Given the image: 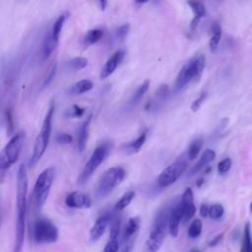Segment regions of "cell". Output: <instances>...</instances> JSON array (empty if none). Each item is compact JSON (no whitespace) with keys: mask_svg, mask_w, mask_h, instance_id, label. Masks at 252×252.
<instances>
[{"mask_svg":"<svg viewBox=\"0 0 252 252\" xmlns=\"http://www.w3.org/2000/svg\"><path fill=\"white\" fill-rule=\"evenodd\" d=\"M223 236H224V233H220V234H218V235H217V236H215L212 240H210L209 245H210V246H212V247L217 246V245L221 242V240L223 239Z\"/></svg>","mask_w":252,"mask_h":252,"instance_id":"obj_42","label":"cell"},{"mask_svg":"<svg viewBox=\"0 0 252 252\" xmlns=\"http://www.w3.org/2000/svg\"><path fill=\"white\" fill-rule=\"evenodd\" d=\"M190 252H201L199 249H197V248H194V249H192Z\"/></svg>","mask_w":252,"mask_h":252,"instance_id":"obj_46","label":"cell"},{"mask_svg":"<svg viewBox=\"0 0 252 252\" xmlns=\"http://www.w3.org/2000/svg\"><path fill=\"white\" fill-rule=\"evenodd\" d=\"M147 136H148V130L143 131L135 140L129 142L126 146L125 149L128 153L134 154V153H138L140 151V149L143 147V145L145 144L146 140H147Z\"/></svg>","mask_w":252,"mask_h":252,"instance_id":"obj_23","label":"cell"},{"mask_svg":"<svg viewBox=\"0 0 252 252\" xmlns=\"http://www.w3.org/2000/svg\"><path fill=\"white\" fill-rule=\"evenodd\" d=\"M209 211H210V207L207 204H202L200 206V215L203 218H206L209 216Z\"/></svg>","mask_w":252,"mask_h":252,"instance_id":"obj_43","label":"cell"},{"mask_svg":"<svg viewBox=\"0 0 252 252\" xmlns=\"http://www.w3.org/2000/svg\"><path fill=\"white\" fill-rule=\"evenodd\" d=\"M25 141V132L14 134L0 154V167L4 170L12 167L19 159Z\"/></svg>","mask_w":252,"mask_h":252,"instance_id":"obj_7","label":"cell"},{"mask_svg":"<svg viewBox=\"0 0 252 252\" xmlns=\"http://www.w3.org/2000/svg\"><path fill=\"white\" fill-rule=\"evenodd\" d=\"M98 4H99V6H100V8H101L102 10H105L106 7H107V5H108V2H107V1H99Z\"/></svg>","mask_w":252,"mask_h":252,"instance_id":"obj_44","label":"cell"},{"mask_svg":"<svg viewBox=\"0 0 252 252\" xmlns=\"http://www.w3.org/2000/svg\"><path fill=\"white\" fill-rule=\"evenodd\" d=\"M203 147V137H197L194 140H192V142L190 143L186 156L188 158V160H194L197 158V156L199 155L201 149Z\"/></svg>","mask_w":252,"mask_h":252,"instance_id":"obj_27","label":"cell"},{"mask_svg":"<svg viewBox=\"0 0 252 252\" xmlns=\"http://www.w3.org/2000/svg\"><path fill=\"white\" fill-rule=\"evenodd\" d=\"M203 228V224L200 219H195L191 222L188 227V236L192 239H195L200 236Z\"/></svg>","mask_w":252,"mask_h":252,"instance_id":"obj_31","label":"cell"},{"mask_svg":"<svg viewBox=\"0 0 252 252\" xmlns=\"http://www.w3.org/2000/svg\"><path fill=\"white\" fill-rule=\"evenodd\" d=\"M205 63L206 58L203 55L196 56L186 62L176 76L173 91L177 93L184 89L188 84L199 80L204 71Z\"/></svg>","mask_w":252,"mask_h":252,"instance_id":"obj_3","label":"cell"},{"mask_svg":"<svg viewBox=\"0 0 252 252\" xmlns=\"http://www.w3.org/2000/svg\"><path fill=\"white\" fill-rule=\"evenodd\" d=\"M118 248H119L118 238H110L103 252H118Z\"/></svg>","mask_w":252,"mask_h":252,"instance_id":"obj_36","label":"cell"},{"mask_svg":"<svg viewBox=\"0 0 252 252\" xmlns=\"http://www.w3.org/2000/svg\"><path fill=\"white\" fill-rule=\"evenodd\" d=\"M94 85L91 80L84 79L76 84H74L70 89H69V94L71 95H81L84 93H87L93 89Z\"/></svg>","mask_w":252,"mask_h":252,"instance_id":"obj_25","label":"cell"},{"mask_svg":"<svg viewBox=\"0 0 252 252\" xmlns=\"http://www.w3.org/2000/svg\"><path fill=\"white\" fill-rule=\"evenodd\" d=\"M111 223H112V225H111V234H110V238H118L119 231H120L121 220H120V218H118L117 216H115L114 218L112 219Z\"/></svg>","mask_w":252,"mask_h":252,"instance_id":"obj_35","label":"cell"},{"mask_svg":"<svg viewBox=\"0 0 252 252\" xmlns=\"http://www.w3.org/2000/svg\"><path fill=\"white\" fill-rule=\"evenodd\" d=\"M112 149V144L110 141H104L95 148L89 161L85 165L84 168L82 169L78 177V184L84 185L89 181V179L93 176V174L98 169V168L108 158Z\"/></svg>","mask_w":252,"mask_h":252,"instance_id":"obj_5","label":"cell"},{"mask_svg":"<svg viewBox=\"0 0 252 252\" xmlns=\"http://www.w3.org/2000/svg\"><path fill=\"white\" fill-rule=\"evenodd\" d=\"M93 115L90 114L80 125L79 129H78V138H77V147L80 153L84 152L86 146H87V142L89 139V131H90V124L92 121Z\"/></svg>","mask_w":252,"mask_h":252,"instance_id":"obj_16","label":"cell"},{"mask_svg":"<svg viewBox=\"0 0 252 252\" xmlns=\"http://www.w3.org/2000/svg\"><path fill=\"white\" fill-rule=\"evenodd\" d=\"M67 65L73 70H81L88 65V59L85 57H74L67 62Z\"/></svg>","mask_w":252,"mask_h":252,"instance_id":"obj_32","label":"cell"},{"mask_svg":"<svg viewBox=\"0 0 252 252\" xmlns=\"http://www.w3.org/2000/svg\"><path fill=\"white\" fill-rule=\"evenodd\" d=\"M169 96V88L168 85H161L155 94V99L153 102L148 103V107L153 110H157L160 108L162 104H164Z\"/></svg>","mask_w":252,"mask_h":252,"instance_id":"obj_19","label":"cell"},{"mask_svg":"<svg viewBox=\"0 0 252 252\" xmlns=\"http://www.w3.org/2000/svg\"><path fill=\"white\" fill-rule=\"evenodd\" d=\"M56 141L59 145H68L71 144L73 141V138L70 134L68 133H59L56 137Z\"/></svg>","mask_w":252,"mask_h":252,"instance_id":"obj_39","label":"cell"},{"mask_svg":"<svg viewBox=\"0 0 252 252\" xmlns=\"http://www.w3.org/2000/svg\"><path fill=\"white\" fill-rule=\"evenodd\" d=\"M224 214V209L221 204H214L210 207L209 217L212 220H220Z\"/></svg>","mask_w":252,"mask_h":252,"instance_id":"obj_34","label":"cell"},{"mask_svg":"<svg viewBox=\"0 0 252 252\" xmlns=\"http://www.w3.org/2000/svg\"><path fill=\"white\" fill-rule=\"evenodd\" d=\"M135 197V191H127L126 193H124L122 195V197L116 202L115 204V211H122L124 210L125 208H127L129 206V204L132 202V200L134 199Z\"/></svg>","mask_w":252,"mask_h":252,"instance_id":"obj_30","label":"cell"},{"mask_svg":"<svg viewBox=\"0 0 252 252\" xmlns=\"http://www.w3.org/2000/svg\"><path fill=\"white\" fill-rule=\"evenodd\" d=\"M215 158H216V153H215V151H213V150H211V149H206V150L203 152V154H202L200 160H199V161L197 162V164L192 168V169H191V171H190V174H191V175H194V174L198 173L201 169H203V168H206L209 164H211V163L215 160Z\"/></svg>","mask_w":252,"mask_h":252,"instance_id":"obj_18","label":"cell"},{"mask_svg":"<svg viewBox=\"0 0 252 252\" xmlns=\"http://www.w3.org/2000/svg\"><path fill=\"white\" fill-rule=\"evenodd\" d=\"M250 211H251V213H252V202H251V204H250Z\"/></svg>","mask_w":252,"mask_h":252,"instance_id":"obj_47","label":"cell"},{"mask_svg":"<svg viewBox=\"0 0 252 252\" xmlns=\"http://www.w3.org/2000/svg\"><path fill=\"white\" fill-rule=\"evenodd\" d=\"M85 113V109L81 108L79 106H72L70 109L66 110L64 112L65 118H75V117H81Z\"/></svg>","mask_w":252,"mask_h":252,"instance_id":"obj_33","label":"cell"},{"mask_svg":"<svg viewBox=\"0 0 252 252\" xmlns=\"http://www.w3.org/2000/svg\"><path fill=\"white\" fill-rule=\"evenodd\" d=\"M58 43H56L53 37L51 30H49L45 36L44 43H43V57L45 59L49 58L53 52L56 50Z\"/></svg>","mask_w":252,"mask_h":252,"instance_id":"obj_22","label":"cell"},{"mask_svg":"<svg viewBox=\"0 0 252 252\" xmlns=\"http://www.w3.org/2000/svg\"><path fill=\"white\" fill-rule=\"evenodd\" d=\"M187 156L183 155L175 162L168 166L159 175L158 184L160 187H168L173 184L187 168Z\"/></svg>","mask_w":252,"mask_h":252,"instance_id":"obj_10","label":"cell"},{"mask_svg":"<svg viewBox=\"0 0 252 252\" xmlns=\"http://www.w3.org/2000/svg\"><path fill=\"white\" fill-rule=\"evenodd\" d=\"M141 224V220L139 217H132L127 221V224L124 227L123 238L126 241H130V239L138 232Z\"/></svg>","mask_w":252,"mask_h":252,"instance_id":"obj_20","label":"cell"},{"mask_svg":"<svg viewBox=\"0 0 252 252\" xmlns=\"http://www.w3.org/2000/svg\"><path fill=\"white\" fill-rule=\"evenodd\" d=\"M187 5L194 13V18L190 23V31L193 33L197 29L200 20L206 15V7L203 3L198 1H188Z\"/></svg>","mask_w":252,"mask_h":252,"instance_id":"obj_17","label":"cell"},{"mask_svg":"<svg viewBox=\"0 0 252 252\" xmlns=\"http://www.w3.org/2000/svg\"><path fill=\"white\" fill-rule=\"evenodd\" d=\"M65 205L73 209H88L92 206V199L86 193L73 191L66 196Z\"/></svg>","mask_w":252,"mask_h":252,"instance_id":"obj_12","label":"cell"},{"mask_svg":"<svg viewBox=\"0 0 252 252\" xmlns=\"http://www.w3.org/2000/svg\"><path fill=\"white\" fill-rule=\"evenodd\" d=\"M181 208H182V223L185 224L189 222L196 213V206L194 204V195L191 188H186L183 192L181 199Z\"/></svg>","mask_w":252,"mask_h":252,"instance_id":"obj_11","label":"cell"},{"mask_svg":"<svg viewBox=\"0 0 252 252\" xmlns=\"http://www.w3.org/2000/svg\"><path fill=\"white\" fill-rule=\"evenodd\" d=\"M69 17V12L68 11H64L63 13H61L57 19L55 21V23L53 24L52 28L50 29L52 34H53V37L55 39V41L56 43L59 42V39H60V35H61V31H62V28L64 26V23L66 22V20L68 19Z\"/></svg>","mask_w":252,"mask_h":252,"instance_id":"obj_21","label":"cell"},{"mask_svg":"<svg viewBox=\"0 0 252 252\" xmlns=\"http://www.w3.org/2000/svg\"><path fill=\"white\" fill-rule=\"evenodd\" d=\"M55 110H56L55 105L54 103H52L46 113V116L42 125V129L35 140L33 154L29 162L30 167H35L38 164V162L42 159V157L44 156V154L48 149L51 135H52V130H53V118H54Z\"/></svg>","mask_w":252,"mask_h":252,"instance_id":"obj_4","label":"cell"},{"mask_svg":"<svg viewBox=\"0 0 252 252\" xmlns=\"http://www.w3.org/2000/svg\"><path fill=\"white\" fill-rule=\"evenodd\" d=\"M28 170L24 164H21L17 173V219L15 227L14 252H21L26 231V219L28 210Z\"/></svg>","mask_w":252,"mask_h":252,"instance_id":"obj_1","label":"cell"},{"mask_svg":"<svg viewBox=\"0 0 252 252\" xmlns=\"http://www.w3.org/2000/svg\"><path fill=\"white\" fill-rule=\"evenodd\" d=\"M230 168H231V160L229 158H225L218 164V171L221 174L226 173L230 169Z\"/></svg>","mask_w":252,"mask_h":252,"instance_id":"obj_38","label":"cell"},{"mask_svg":"<svg viewBox=\"0 0 252 252\" xmlns=\"http://www.w3.org/2000/svg\"><path fill=\"white\" fill-rule=\"evenodd\" d=\"M55 176H56V168L53 167L46 168L38 176L34 186V191H33L35 205L38 209H41L45 205L50 195L51 188L55 180Z\"/></svg>","mask_w":252,"mask_h":252,"instance_id":"obj_8","label":"cell"},{"mask_svg":"<svg viewBox=\"0 0 252 252\" xmlns=\"http://www.w3.org/2000/svg\"><path fill=\"white\" fill-rule=\"evenodd\" d=\"M129 30H130V25L129 24H123L122 26H120L117 30H116V38L120 41H123L128 33H129Z\"/></svg>","mask_w":252,"mask_h":252,"instance_id":"obj_40","label":"cell"},{"mask_svg":"<svg viewBox=\"0 0 252 252\" xmlns=\"http://www.w3.org/2000/svg\"><path fill=\"white\" fill-rule=\"evenodd\" d=\"M170 209L168 207L161 209L156 215L152 224L149 236L145 243L144 252H157L163 245L168 230V219Z\"/></svg>","mask_w":252,"mask_h":252,"instance_id":"obj_2","label":"cell"},{"mask_svg":"<svg viewBox=\"0 0 252 252\" xmlns=\"http://www.w3.org/2000/svg\"><path fill=\"white\" fill-rule=\"evenodd\" d=\"M206 98H207V92L201 93V95L192 103V105H191V110H192L193 112H197V111L200 109V107L202 106V104L205 102Z\"/></svg>","mask_w":252,"mask_h":252,"instance_id":"obj_41","label":"cell"},{"mask_svg":"<svg viewBox=\"0 0 252 252\" xmlns=\"http://www.w3.org/2000/svg\"><path fill=\"white\" fill-rule=\"evenodd\" d=\"M104 36V31L102 29H92L87 32L83 39L84 47H90L97 44Z\"/></svg>","mask_w":252,"mask_h":252,"instance_id":"obj_26","label":"cell"},{"mask_svg":"<svg viewBox=\"0 0 252 252\" xmlns=\"http://www.w3.org/2000/svg\"><path fill=\"white\" fill-rule=\"evenodd\" d=\"M149 87H150V81L149 80H145L139 87L138 89L136 90V92L133 94L131 100H130V104L132 106H135L137 105L141 99L143 98V96L147 93V91L149 90Z\"/></svg>","mask_w":252,"mask_h":252,"instance_id":"obj_29","label":"cell"},{"mask_svg":"<svg viewBox=\"0 0 252 252\" xmlns=\"http://www.w3.org/2000/svg\"><path fill=\"white\" fill-rule=\"evenodd\" d=\"M111 220L112 217L109 213H105L97 219V221L95 222L94 225L90 230V239L92 241H97L104 235Z\"/></svg>","mask_w":252,"mask_h":252,"instance_id":"obj_15","label":"cell"},{"mask_svg":"<svg viewBox=\"0 0 252 252\" xmlns=\"http://www.w3.org/2000/svg\"><path fill=\"white\" fill-rule=\"evenodd\" d=\"M146 3H147L146 1H135V2H134V5H136V6L139 8L140 6H143V5L146 4Z\"/></svg>","mask_w":252,"mask_h":252,"instance_id":"obj_45","label":"cell"},{"mask_svg":"<svg viewBox=\"0 0 252 252\" xmlns=\"http://www.w3.org/2000/svg\"><path fill=\"white\" fill-rule=\"evenodd\" d=\"M32 235L37 243H55L59 237V231L57 226L51 220L40 218L33 224Z\"/></svg>","mask_w":252,"mask_h":252,"instance_id":"obj_9","label":"cell"},{"mask_svg":"<svg viewBox=\"0 0 252 252\" xmlns=\"http://www.w3.org/2000/svg\"><path fill=\"white\" fill-rule=\"evenodd\" d=\"M56 70H57V64L56 63H54L51 68H50V71L48 72V75L46 77V79L44 80V84H43V87H48L52 82L53 80L55 79L56 75Z\"/></svg>","mask_w":252,"mask_h":252,"instance_id":"obj_37","label":"cell"},{"mask_svg":"<svg viewBox=\"0 0 252 252\" xmlns=\"http://www.w3.org/2000/svg\"><path fill=\"white\" fill-rule=\"evenodd\" d=\"M126 171L122 167H112L107 169L99 178L96 186V197L104 199L110 195L125 178Z\"/></svg>","mask_w":252,"mask_h":252,"instance_id":"obj_6","label":"cell"},{"mask_svg":"<svg viewBox=\"0 0 252 252\" xmlns=\"http://www.w3.org/2000/svg\"><path fill=\"white\" fill-rule=\"evenodd\" d=\"M240 252H252V234L251 225L249 223H247L244 227Z\"/></svg>","mask_w":252,"mask_h":252,"instance_id":"obj_28","label":"cell"},{"mask_svg":"<svg viewBox=\"0 0 252 252\" xmlns=\"http://www.w3.org/2000/svg\"><path fill=\"white\" fill-rule=\"evenodd\" d=\"M221 38H222V27L219 23H214L211 27V40H210V50L211 52H215L218 47L219 44L221 42Z\"/></svg>","mask_w":252,"mask_h":252,"instance_id":"obj_24","label":"cell"},{"mask_svg":"<svg viewBox=\"0 0 252 252\" xmlns=\"http://www.w3.org/2000/svg\"><path fill=\"white\" fill-rule=\"evenodd\" d=\"M182 222V208H181V203L180 200L175 203L169 213V219H168V232L170 233L171 236L176 237L178 235V230H179V225L180 223Z\"/></svg>","mask_w":252,"mask_h":252,"instance_id":"obj_14","label":"cell"},{"mask_svg":"<svg viewBox=\"0 0 252 252\" xmlns=\"http://www.w3.org/2000/svg\"><path fill=\"white\" fill-rule=\"evenodd\" d=\"M125 57V52L124 51H117L115 52L105 63L101 70L100 78L101 79H106L110 77L119 66V64L122 62V60Z\"/></svg>","mask_w":252,"mask_h":252,"instance_id":"obj_13","label":"cell"}]
</instances>
